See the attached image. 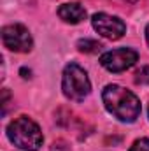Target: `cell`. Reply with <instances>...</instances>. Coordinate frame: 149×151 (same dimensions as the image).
Here are the masks:
<instances>
[{
	"label": "cell",
	"instance_id": "cell-1",
	"mask_svg": "<svg viewBox=\"0 0 149 151\" xmlns=\"http://www.w3.org/2000/svg\"><path fill=\"white\" fill-rule=\"evenodd\" d=\"M102 99L107 111L121 121H135L140 114L139 99L126 88H121L117 84H109L104 90Z\"/></svg>",
	"mask_w": 149,
	"mask_h": 151
},
{
	"label": "cell",
	"instance_id": "cell-2",
	"mask_svg": "<svg viewBox=\"0 0 149 151\" xmlns=\"http://www.w3.org/2000/svg\"><path fill=\"white\" fill-rule=\"evenodd\" d=\"M7 137L16 148L23 151H37L44 141L39 125L27 116H19L9 123Z\"/></svg>",
	"mask_w": 149,
	"mask_h": 151
},
{
	"label": "cell",
	"instance_id": "cell-3",
	"mask_svg": "<svg viewBox=\"0 0 149 151\" xmlns=\"http://www.w3.org/2000/svg\"><path fill=\"white\" fill-rule=\"evenodd\" d=\"M62 88H63V93H65L67 99L75 100V102L84 100V97L91 90V84H90V79H88L86 70L82 67H79L77 63L67 65L65 70H63Z\"/></svg>",
	"mask_w": 149,
	"mask_h": 151
},
{
	"label": "cell",
	"instance_id": "cell-4",
	"mask_svg": "<svg viewBox=\"0 0 149 151\" xmlns=\"http://www.w3.org/2000/svg\"><path fill=\"white\" fill-rule=\"evenodd\" d=\"M139 60V53L130 49V47H121V49H114L107 51L100 56V65L105 67L111 72H123L126 69H130L135 62Z\"/></svg>",
	"mask_w": 149,
	"mask_h": 151
},
{
	"label": "cell",
	"instance_id": "cell-5",
	"mask_svg": "<svg viewBox=\"0 0 149 151\" xmlns=\"http://www.w3.org/2000/svg\"><path fill=\"white\" fill-rule=\"evenodd\" d=\"M2 42L7 49L16 53H28L32 49V35L23 25H9L2 30Z\"/></svg>",
	"mask_w": 149,
	"mask_h": 151
},
{
	"label": "cell",
	"instance_id": "cell-6",
	"mask_svg": "<svg viewBox=\"0 0 149 151\" xmlns=\"http://www.w3.org/2000/svg\"><path fill=\"white\" fill-rule=\"evenodd\" d=\"M93 28L105 39H111V40H117L125 35L126 32V25L116 18V16H109L105 12H98L93 16Z\"/></svg>",
	"mask_w": 149,
	"mask_h": 151
},
{
	"label": "cell",
	"instance_id": "cell-7",
	"mask_svg": "<svg viewBox=\"0 0 149 151\" xmlns=\"http://www.w3.org/2000/svg\"><path fill=\"white\" fill-rule=\"evenodd\" d=\"M58 16H60L63 21L75 25V23H81V21L86 18V11H84V7H82L81 4L70 2V4H63V5L58 9Z\"/></svg>",
	"mask_w": 149,
	"mask_h": 151
},
{
	"label": "cell",
	"instance_id": "cell-8",
	"mask_svg": "<svg viewBox=\"0 0 149 151\" xmlns=\"http://www.w3.org/2000/svg\"><path fill=\"white\" fill-rule=\"evenodd\" d=\"M77 47L82 53H98L102 49V44L98 40H95V39H81L77 42Z\"/></svg>",
	"mask_w": 149,
	"mask_h": 151
},
{
	"label": "cell",
	"instance_id": "cell-9",
	"mask_svg": "<svg viewBox=\"0 0 149 151\" xmlns=\"http://www.w3.org/2000/svg\"><path fill=\"white\" fill-rule=\"evenodd\" d=\"M135 83L137 84H149V65L140 67L137 72H135Z\"/></svg>",
	"mask_w": 149,
	"mask_h": 151
},
{
	"label": "cell",
	"instance_id": "cell-10",
	"mask_svg": "<svg viewBox=\"0 0 149 151\" xmlns=\"http://www.w3.org/2000/svg\"><path fill=\"white\" fill-rule=\"evenodd\" d=\"M130 151H149V139H139L133 142V146L130 148Z\"/></svg>",
	"mask_w": 149,
	"mask_h": 151
},
{
	"label": "cell",
	"instance_id": "cell-11",
	"mask_svg": "<svg viewBox=\"0 0 149 151\" xmlns=\"http://www.w3.org/2000/svg\"><path fill=\"white\" fill-rule=\"evenodd\" d=\"M146 39H148V44H149V25H148V28H146Z\"/></svg>",
	"mask_w": 149,
	"mask_h": 151
},
{
	"label": "cell",
	"instance_id": "cell-12",
	"mask_svg": "<svg viewBox=\"0 0 149 151\" xmlns=\"http://www.w3.org/2000/svg\"><path fill=\"white\" fill-rule=\"evenodd\" d=\"M125 2H137V0H125Z\"/></svg>",
	"mask_w": 149,
	"mask_h": 151
}]
</instances>
